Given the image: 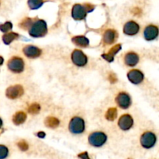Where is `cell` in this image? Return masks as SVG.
Returning <instances> with one entry per match:
<instances>
[{
  "mask_svg": "<svg viewBox=\"0 0 159 159\" xmlns=\"http://www.w3.org/2000/svg\"><path fill=\"white\" fill-rule=\"evenodd\" d=\"M48 34V24L43 20H37L29 30V34L34 38H40Z\"/></svg>",
  "mask_w": 159,
  "mask_h": 159,
  "instance_id": "cell-1",
  "label": "cell"
},
{
  "mask_svg": "<svg viewBox=\"0 0 159 159\" xmlns=\"http://www.w3.org/2000/svg\"><path fill=\"white\" fill-rule=\"evenodd\" d=\"M68 129L73 134H82L85 130V120L80 116H74L70 120Z\"/></svg>",
  "mask_w": 159,
  "mask_h": 159,
  "instance_id": "cell-2",
  "label": "cell"
},
{
  "mask_svg": "<svg viewBox=\"0 0 159 159\" xmlns=\"http://www.w3.org/2000/svg\"><path fill=\"white\" fill-rule=\"evenodd\" d=\"M89 143L95 148H101L107 143V136L102 131H95L89 136Z\"/></svg>",
  "mask_w": 159,
  "mask_h": 159,
  "instance_id": "cell-3",
  "label": "cell"
},
{
  "mask_svg": "<svg viewBox=\"0 0 159 159\" xmlns=\"http://www.w3.org/2000/svg\"><path fill=\"white\" fill-rule=\"evenodd\" d=\"M141 144L144 148L151 149L155 146L157 143V136L152 131H145L141 134Z\"/></svg>",
  "mask_w": 159,
  "mask_h": 159,
  "instance_id": "cell-4",
  "label": "cell"
},
{
  "mask_svg": "<svg viewBox=\"0 0 159 159\" xmlns=\"http://www.w3.org/2000/svg\"><path fill=\"white\" fill-rule=\"evenodd\" d=\"M7 66L8 68L12 72L20 74V73L23 72L24 71L25 64L23 58L15 56V57H12V58L9 59V61H8Z\"/></svg>",
  "mask_w": 159,
  "mask_h": 159,
  "instance_id": "cell-5",
  "label": "cell"
},
{
  "mask_svg": "<svg viewBox=\"0 0 159 159\" xmlns=\"http://www.w3.org/2000/svg\"><path fill=\"white\" fill-rule=\"evenodd\" d=\"M71 57L73 64L79 68L85 67L88 63V57L85 55V53L81 50H74L73 52L71 53Z\"/></svg>",
  "mask_w": 159,
  "mask_h": 159,
  "instance_id": "cell-6",
  "label": "cell"
},
{
  "mask_svg": "<svg viewBox=\"0 0 159 159\" xmlns=\"http://www.w3.org/2000/svg\"><path fill=\"white\" fill-rule=\"evenodd\" d=\"M116 102L120 108L123 110H127L131 105V98L128 93L125 92H121L116 96Z\"/></svg>",
  "mask_w": 159,
  "mask_h": 159,
  "instance_id": "cell-7",
  "label": "cell"
},
{
  "mask_svg": "<svg viewBox=\"0 0 159 159\" xmlns=\"http://www.w3.org/2000/svg\"><path fill=\"white\" fill-rule=\"evenodd\" d=\"M24 94V89L20 85H15L9 86L6 91V97L10 99H16L21 97Z\"/></svg>",
  "mask_w": 159,
  "mask_h": 159,
  "instance_id": "cell-8",
  "label": "cell"
},
{
  "mask_svg": "<svg viewBox=\"0 0 159 159\" xmlns=\"http://www.w3.org/2000/svg\"><path fill=\"white\" fill-rule=\"evenodd\" d=\"M87 11L84 5L75 4L71 9V16L75 20H83L87 16Z\"/></svg>",
  "mask_w": 159,
  "mask_h": 159,
  "instance_id": "cell-9",
  "label": "cell"
},
{
  "mask_svg": "<svg viewBox=\"0 0 159 159\" xmlns=\"http://www.w3.org/2000/svg\"><path fill=\"white\" fill-rule=\"evenodd\" d=\"M159 36V28L153 24H150L144 28V37L147 41H152L158 38Z\"/></svg>",
  "mask_w": 159,
  "mask_h": 159,
  "instance_id": "cell-10",
  "label": "cell"
},
{
  "mask_svg": "<svg viewBox=\"0 0 159 159\" xmlns=\"http://www.w3.org/2000/svg\"><path fill=\"white\" fill-rule=\"evenodd\" d=\"M127 79L131 83L134 85H139L144 81V75L141 70L132 69L127 73Z\"/></svg>",
  "mask_w": 159,
  "mask_h": 159,
  "instance_id": "cell-11",
  "label": "cell"
},
{
  "mask_svg": "<svg viewBox=\"0 0 159 159\" xmlns=\"http://www.w3.org/2000/svg\"><path fill=\"white\" fill-rule=\"evenodd\" d=\"M118 126L122 130H129L134 126V119L130 114H124L118 120Z\"/></svg>",
  "mask_w": 159,
  "mask_h": 159,
  "instance_id": "cell-12",
  "label": "cell"
},
{
  "mask_svg": "<svg viewBox=\"0 0 159 159\" xmlns=\"http://www.w3.org/2000/svg\"><path fill=\"white\" fill-rule=\"evenodd\" d=\"M23 52L26 57L29 58L34 59L39 57L42 54V51L40 48L34 45H26L23 48Z\"/></svg>",
  "mask_w": 159,
  "mask_h": 159,
  "instance_id": "cell-13",
  "label": "cell"
},
{
  "mask_svg": "<svg viewBox=\"0 0 159 159\" xmlns=\"http://www.w3.org/2000/svg\"><path fill=\"white\" fill-rule=\"evenodd\" d=\"M118 33L115 30L108 29L104 32L102 36V43L104 45H111L116 41Z\"/></svg>",
  "mask_w": 159,
  "mask_h": 159,
  "instance_id": "cell-14",
  "label": "cell"
},
{
  "mask_svg": "<svg viewBox=\"0 0 159 159\" xmlns=\"http://www.w3.org/2000/svg\"><path fill=\"white\" fill-rule=\"evenodd\" d=\"M140 30V26L138 23L134 21H128L125 23L124 26V34L127 36H135L138 34Z\"/></svg>",
  "mask_w": 159,
  "mask_h": 159,
  "instance_id": "cell-15",
  "label": "cell"
},
{
  "mask_svg": "<svg viewBox=\"0 0 159 159\" xmlns=\"http://www.w3.org/2000/svg\"><path fill=\"white\" fill-rule=\"evenodd\" d=\"M122 49V45L117 43V44H115L114 46L110 48V51H108L106 54H102V57L108 62H113L114 61L115 55H116L117 53H119L120 51V50Z\"/></svg>",
  "mask_w": 159,
  "mask_h": 159,
  "instance_id": "cell-16",
  "label": "cell"
},
{
  "mask_svg": "<svg viewBox=\"0 0 159 159\" xmlns=\"http://www.w3.org/2000/svg\"><path fill=\"white\" fill-rule=\"evenodd\" d=\"M139 55L135 52H133V51L127 53L124 56V63L129 67L136 66L139 62Z\"/></svg>",
  "mask_w": 159,
  "mask_h": 159,
  "instance_id": "cell-17",
  "label": "cell"
},
{
  "mask_svg": "<svg viewBox=\"0 0 159 159\" xmlns=\"http://www.w3.org/2000/svg\"><path fill=\"white\" fill-rule=\"evenodd\" d=\"M71 41L76 46L82 48H86L89 46V40L83 35L75 36L71 38Z\"/></svg>",
  "mask_w": 159,
  "mask_h": 159,
  "instance_id": "cell-18",
  "label": "cell"
},
{
  "mask_svg": "<svg viewBox=\"0 0 159 159\" xmlns=\"http://www.w3.org/2000/svg\"><path fill=\"white\" fill-rule=\"evenodd\" d=\"M26 113L23 111H18L13 115L12 116V122L15 125H21V124H24L25 121L26 120Z\"/></svg>",
  "mask_w": 159,
  "mask_h": 159,
  "instance_id": "cell-19",
  "label": "cell"
},
{
  "mask_svg": "<svg viewBox=\"0 0 159 159\" xmlns=\"http://www.w3.org/2000/svg\"><path fill=\"white\" fill-rule=\"evenodd\" d=\"M44 124L47 127L51 129H55L60 125V120L54 116H48L44 120Z\"/></svg>",
  "mask_w": 159,
  "mask_h": 159,
  "instance_id": "cell-20",
  "label": "cell"
},
{
  "mask_svg": "<svg viewBox=\"0 0 159 159\" xmlns=\"http://www.w3.org/2000/svg\"><path fill=\"white\" fill-rule=\"evenodd\" d=\"M19 34L16 33L14 32H9L6 34L5 35L2 36V41L5 44L9 45L12 43V41H14L15 40H16L19 37Z\"/></svg>",
  "mask_w": 159,
  "mask_h": 159,
  "instance_id": "cell-21",
  "label": "cell"
},
{
  "mask_svg": "<svg viewBox=\"0 0 159 159\" xmlns=\"http://www.w3.org/2000/svg\"><path fill=\"white\" fill-rule=\"evenodd\" d=\"M117 110L115 107H111L108 109L105 114V118L109 121H113L117 118Z\"/></svg>",
  "mask_w": 159,
  "mask_h": 159,
  "instance_id": "cell-22",
  "label": "cell"
},
{
  "mask_svg": "<svg viewBox=\"0 0 159 159\" xmlns=\"http://www.w3.org/2000/svg\"><path fill=\"white\" fill-rule=\"evenodd\" d=\"M34 22L35 21H34L32 18L26 17L24 20H22V22L19 24V26H20V27L21 28V29L24 30H29L30 29L31 26H32V25L34 24Z\"/></svg>",
  "mask_w": 159,
  "mask_h": 159,
  "instance_id": "cell-23",
  "label": "cell"
},
{
  "mask_svg": "<svg viewBox=\"0 0 159 159\" xmlns=\"http://www.w3.org/2000/svg\"><path fill=\"white\" fill-rule=\"evenodd\" d=\"M27 3L30 9L35 10V9H40L43 6V0H28Z\"/></svg>",
  "mask_w": 159,
  "mask_h": 159,
  "instance_id": "cell-24",
  "label": "cell"
},
{
  "mask_svg": "<svg viewBox=\"0 0 159 159\" xmlns=\"http://www.w3.org/2000/svg\"><path fill=\"white\" fill-rule=\"evenodd\" d=\"M40 109H41V107H40V106L38 103H33L29 106L27 110L29 113L32 115H35L40 113Z\"/></svg>",
  "mask_w": 159,
  "mask_h": 159,
  "instance_id": "cell-25",
  "label": "cell"
},
{
  "mask_svg": "<svg viewBox=\"0 0 159 159\" xmlns=\"http://www.w3.org/2000/svg\"><path fill=\"white\" fill-rule=\"evenodd\" d=\"M12 29V23L11 22H6L3 24L0 25V31L3 33H8Z\"/></svg>",
  "mask_w": 159,
  "mask_h": 159,
  "instance_id": "cell-26",
  "label": "cell"
},
{
  "mask_svg": "<svg viewBox=\"0 0 159 159\" xmlns=\"http://www.w3.org/2000/svg\"><path fill=\"white\" fill-rule=\"evenodd\" d=\"M9 155V149L6 146L0 144V159H6Z\"/></svg>",
  "mask_w": 159,
  "mask_h": 159,
  "instance_id": "cell-27",
  "label": "cell"
},
{
  "mask_svg": "<svg viewBox=\"0 0 159 159\" xmlns=\"http://www.w3.org/2000/svg\"><path fill=\"white\" fill-rule=\"evenodd\" d=\"M17 146H18L19 149L22 152H26L29 149V144L24 140H21V141H19L17 143Z\"/></svg>",
  "mask_w": 159,
  "mask_h": 159,
  "instance_id": "cell-28",
  "label": "cell"
},
{
  "mask_svg": "<svg viewBox=\"0 0 159 159\" xmlns=\"http://www.w3.org/2000/svg\"><path fill=\"white\" fill-rule=\"evenodd\" d=\"M108 80L111 84L116 83L117 82V77H116V74H114V73H110V75L108 76Z\"/></svg>",
  "mask_w": 159,
  "mask_h": 159,
  "instance_id": "cell-29",
  "label": "cell"
},
{
  "mask_svg": "<svg viewBox=\"0 0 159 159\" xmlns=\"http://www.w3.org/2000/svg\"><path fill=\"white\" fill-rule=\"evenodd\" d=\"M78 157L80 159H91L90 158L89 155V153L87 152H82V153L79 154V155H78Z\"/></svg>",
  "mask_w": 159,
  "mask_h": 159,
  "instance_id": "cell-30",
  "label": "cell"
},
{
  "mask_svg": "<svg viewBox=\"0 0 159 159\" xmlns=\"http://www.w3.org/2000/svg\"><path fill=\"white\" fill-rule=\"evenodd\" d=\"M84 6H85L87 12H93L95 9V6H93V5L92 4H89V3H85V4H84Z\"/></svg>",
  "mask_w": 159,
  "mask_h": 159,
  "instance_id": "cell-31",
  "label": "cell"
},
{
  "mask_svg": "<svg viewBox=\"0 0 159 159\" xmlns=\"http://www.w3.org/2000/svg\"><path fill=\"white\" fill-rule=\"evenodd\" d=\"M132 12L134 13V15L140 16L141 13H142V11H141V9H139V8H134V9L132 10Z\"/></svg>",
  "mask_w": 159,
  "mask_h": 159,
  "instance_id": "cell-32",
  "label": "cell"
},
{
  "mask_svg": "<svg viewBox=\"0 0 159 159\" xmlns=\"http://www.w3.org/2000/svg\"><path fill=\"white\" fill-rule=\"evenodd\" d=\"M37 136L40 138H44L46 136V134L43 131H39L37 133Z\"/></svg>",
  "mask_w": 159,
  "mask_h": 159,
  "instance_id": "cell-33",
  "label": "cell"
},
{
  "mask_svg": "<svg viewBox=\"0 0 159 159\" xmlns=\"http://www.w3.org/2000/svg\"><path fill=\"white\" fill-rule=\"evenodd\" d=\"M3 62H4V59H3L2 57H1V56H0V65H2Z\"/></svg>",
  "mask_w": 159,
  "mask_h": 159,
  "instance_id": "cell-34",
  "label": "cell"
},
{
  "mask_svg": "<svg viewBox=\"0 0 159 159\" xmlns=\"http://www.w3.org/2000/svg\"><path fill=\"white\" fill-rule=\"evenodd\" d=\"M2 124H3L2 120V119H1V118H0V128H1V127H2Z\"/></svg>",
  "mask_w": 159,
  "mask_h": 159,
  "instance_id": "cell-35",
  "label": "cell"
}]
</instances>
